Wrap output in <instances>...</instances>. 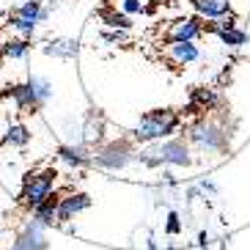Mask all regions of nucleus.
I'll use <instances>...</instances> for the list:
<instances>
[{
    "label": "nucleus",
    "mask_w": 250,
    "mask_h": 250,
    "mask_svg": "<svg viewBox=\"0 0 250 250\" xmlns=\"http://www.w3.org/2000/svg\"><path fill=\"white\" fill-rule=\"evenodd\" d=\"M179 113L176 110H168V107H162V110H148L146 116H140L138 126H135V140L140 143H154V140H165L179 129Z\"/></svg>",
    "instance_id": "f257e3e1"
},
{
    "label": "nucleus",
    "mask_w": 250,
    "mask_h": 250,
    "mask_svg": "<svg viewBox=\"0 0 250 250\" xmlns=\"http://www.w3.org/2000/svg\"><path fill=\"white\" fill-rule=\"evenodd\" d=\"M138 160L148 168H160V165H176V168H187L192 165V154H190V146L184 140L173 138V140H165L154 151H146V154H138Z\"/></svg>",
    "instance_id": "f03ea898"
},
{
    "label": "nucleus",
    "mask_w": 250,
    "mask_h": 250,
    "mask_svg": "<svg viewBox=\"0 0 250 250\" xmlns=\"http://www.w3.org/2000/svg\"><path fill=\"white\" fill-rule=\"evenodd\" d=\"M55 168H44V170H36V173H28L25 176V184H22V204L36 209L39 204H44L47 198L52 195V187H55Z\"/></svg>",
    "instance_id": "7ed1b4c3"
},
{
    "label": "nucleus",
    "mask_w": 250,
    "mask_h": 250,
    "mask_svg": "<svg viewBox=\"0 0 250 250\" xmlns=\"http://www.w3.org/2000/svg\"><path fill=\"white\" fill-rule=\"evenodd\" d=\"M132 160H135V148H132L129 140H113V143L102 146L94 157H91V162L99 165V168H104V170H121Z\"/></svg>",
    "instance_id": "20e7f679"
},
{
    "label": "nucleus",
    "mask_w": 250,
    "mask_h": 250,
    "mask_svg": "<svg viewBox=\"0 0 250 250\" xmlns=\"http://www.w3.org/2000/svg\"><path fill=\"white\" fill-rule=\"evenodd\" d=\"M190 138L201 151H226L228 146V132H223V126L212 124V121H198L192 126Z\"/></svg>",
    "instance_id": "39448f33"
},
{
    "label": "nucleus",
    "mask_w": 250,
    "mask_h": 250,
    "mask_svg": "<svg viewBox=\"0 0 250 250\" xmlns=\"http://www.w3.org/2000/svg\"><path fill=\"white\" fill-rule=\"evenodd\" d=\"M204 33V17H182V20H173L165 33L170 44L173 42H195V39Z\"/></svg>",
    "instance_id": "423d86ee"
},
{
    "label": "nucleus",
    "mask_w": 250,
    "mask_h": 250,
    "mask_svg": "<svg viewBox=\"0 0 250 250\" xmlns=\"http://www.w3.org/2000/svg\"><path fill=\"white\" fill-rule=\"evenodd\" d=\"M11 250H47V226L42 220H30Z\"/></svg>",
    "instance_id": "0eeeda50"
},
{
    "label": "nucleus",
    "mask_w": 250,
    "mask_h": 250,
    "mask_svg": "<svg viewBox=\"0 0 250 250\" xmlns=\"http://www.w3.org/2000/svg\"><path fill=\"white\" fill-rule=\"evenodd\" d=\"M91 206V195L85 192H69L61 198V206H58V223H69L74 220L80 212H85Z\"/></svg>",
    "instance_id": "6e6552de"
},
{
    "label": "nucleus",
    "mask_w": 250,
    "mask_h": 250,
    "mask_svg": "<svg viewBox=\"0 0 250 250\" xmlns=\"http://www.w3.org/2000/svg\"><path fill=\"white\" fill-rule=\"evenodd\" d=\"M190 6L195 8V14L204 17V20H220V17L234 14L231 8V0H190Z\"/></svg>",
    "instance_id": "1a4fd4ad"
},
{
    "label": "nucleus",
    "mask_w": 250,
    "mask_h": 250,
    "mask_svg": "<svg viewBox=\"0 0 250 250\" xmlns=\"http://www.w3.org/2000/svg\"><path fill=\"white\" fill-rule=\"evenodd\" d=\"M168 55L176 66H187V63H195L201 58V50L195 42H173L168 47Z\"/></svg>",
    "instance_id": "9d476101"
},
{
    "label": "nucleus",
    "mask_w": 250,
    "mask_h": 250,
    "mask_svg": "<svg viewBox=\"0 0 250 250\" xmlns=\"http://www.w3.org/2000/svg\"><path fill=\"white\" fill-rule=\"evenodd\" d=\"M6 96H11L17 102V107L25 113H36L42 104H39L36 94H33V88H30V83H22V85H11V88L6 91Z\"/></svg>",
    "instance_id": "9b49d317"
},
{
    "label": "nucleus",
    "mask_w": 250,
    "mask_h": 250,
    "mask_svg": "<svg viewBox=\"0 0 250 250\" xmlns=\"http://www.w3.org/2000/svg\"><path fill=\"white\" fill-rule=\"evenodd\" d=\"M58 157L63 162H69L72 168H83V165H88L91 162V154L85 151L83 143H63V146L58 148Z\"/></svg>",
    "instance_id": "f8f14e48"
},
{
    "label": "nucleus",
    "mask_w": 250,
    "mask_h": 250,
    "mask_svg": "<svg viewBox=\"0 0 250 250\" xmlns=\"http://www.w3.org/2000/svg\"><path fill=\"white\" fill-rule=\"evenodd\" d=\"M58 206H61V198L52 192L44 204H39L36 209H33V214H36V220H42L44 226H52V223H58Z\"/></svg>",
    "instance_id": "ddd939ff"
},
{
    "label": "nucleus",
    "mask_w": 250,
    "mask_h": 250,
    "mask_svg": "<svg viewBox=\"0 0 250 250\" xmlns=\"http://www.w3.org/2000/svg\"><path fill=\"white\" fill-rule=\"evenodd\" d=\"M44 55H55V58H74L77 55V42L74 39H58L44 44Z\"/></svg>",
    "instance_id": "4468645a"
},
{
    "label": "nucleus",
    "mask_w": 250,
    "mask_h": 250,
    "mask_svg": "<svg viewBox=\"0 0 250 250\" xmlns=\"http://www.w3.org/2000/svg\"><path fill=\"white\" fill-rule=\"evenodd\" d=\"M28 50H30V44L25 39H8V42H3V47H0V58L20 61V58L28 55Z\"/></svg>",
    "instance_id": "2eb2a0df"
},
{
    "label": "nucleus",
    "mask_w": 250,
    "mask_h": 250,
    "mask_svg": "<svg viewBox=\"0 0 250 250\" xmlns=\"http://www.w3.org/2000/svg\"><path fill=\"white\" fill-rule=\"evenodd\" d=\"M3 143H6V146H28L30 143V129L25 124H11L8 126V132L3 135Z\"/></svg>",
    "instance_id": "dca6fc26"
},
{
    "label": "nucleus",
    "mask_w": 250,
    "mask_h": 250,
    "mask_svg": "<svg viewBox=\"0 0 250 250\" xmlns=\"http://www.w3.org/2000/svg\"><path fill=\"white\" fill-rule=\"evenodd\" d=\"M217 36H220V42L226 47H242V44H248V33H245L242 28H220V30H214Z\"/></svg>",
    "instance_id": "f3484780"
},
{
    "label": "nucleus",
    "mask_w": 250,
    "mask_h": 250,
    "mask_svg": "<svg viewBox=\"0 0 250 250\" xmlns=\"http://www.w3.org/2000/svg\"><path fill=\"white\" fill-rule=\"evenodd\" d=\"M214 104H217V96H214L209 88H195V91H192V104H190V107H198V110H212Z\"/></svg>",
    "instance_id": "a211bd4d"
},
{
    "label": "nucleus",
    "mask_w": 250,
    "mask_h": 250,
    "mask_svg": "<svg viewBox=\"0 0 250 250\" xmlns=\"http://www.w3.org/2000/svg\"><path fill=\"white\" fill-rule=\"evenodd\" d=\"M8 25H11V28L14 30H20V33H22V36H33V33H36V20H30V17H22V14H11L8 17Z\"/></svg>",
    "instance_id": "6ab92c4d"
},
{
    "label": "nucleus",
    "mask_w": 250,
    "mask_h": 250,
    "mask_svg": "<svg viewBox=\"0 0 250 250\" xmlns=\"http://www.w3.org/2000/svg\"><path fill=\"white\" fill-rule=\"evenodd\" d=\"M17 14L30 17V20H36V22H42V20H47V11L42 8V3H39V0H25L22 6L17 8Z\"/></svg>",
    "instance_id": "aec40b11"
},
{
    "label": "nucleus",
    "mask_w": 250,
    "mask_h": 250,
    "mask_svg": "<svg viewBox=\"0 0 250 250\" xmlns=\"http://www.w3.org/2000/svg\"><path fill=\"white\" fill-rule=\"evenodd\" d=\"M102 129H104V124H102V118H96V116H88V121H85V126H83V132H85V140L88 143H99L102 140Z\"/></svg>",
    "instance_id": "412c9836"
},
{
    "label": "nucleus",
    "mask_w": 250,
    "mask_h": 250,
    "mask_svg": "<svg viewBox=\"0 0 250 250\" xmlns=\"http://www.w3.org/2000/svg\"><path fill=\"white\" fill-rule=\"evenodd\" d=\"M102 20L104 25H110V28H118V30H126L129 28V14H118V11H102Z\"/></svg>",
    "instance_id": "4be33fe9"
},
{
    "label": "nucleus",
    "mask_w": 250,
    "mask_h": 250,
    "mask_svg": "<svg viewBox=\"0 0 250 250\" xmlns=\"http://www.w3.org/2000/svg\"><path fill=\"white\" fill-rule=\"evenodd\" d=\"M165 234H168V236H179V234H182V217H179V212H168Z\"/></svg>",
    "instance_id": "5701e85b"
},
{
    "label": "nucleus",
    "mask_w": 250,
    "mask_h": 250,
    "mask_svg": "<svg viewBox=\"0 0 250 250\" xmlns=\"http://www.w3.org/2000/svg\"><path fill=\"white\" fill-rule=\"evenodd\" d=\"M121 11L124 14H140V11H146V6H143V0H121Z\"/></svg>",
    "instance_id": "b1692460"
},
{
    "label": "nucleus",
    "mask_w": 250,
    "mask_h": 250,
    "mask_svg": "<svg viewBox=\"0 0 250 250\" xmlns=\"http://www.w3.org/2000/svg\"><path fill=\"white\" fill-rule=\"evenodd\" d=\"M201 190H204V192H212V195H214V192H217V184L206 179V182H201Z\"/></svg>",
    "instance_id": "393cba45"
},
{
    "label": "nucleus",
    "mask_w": 250,
    "mask_h": 250,
    "mask_svg": "<svg viewBox=\"0 0 250 250\" xmlns=\"http://www.w3.org/2000/svg\"><path fill=\"white\" fill-rule=\"evenodd\" d=\"M198 245H201V248H204V250L209 248V236H206L204 231H201V234H198Z\"/></svg>",
    "instance_id": "a878e982"
},
{
    "label": "nucleus",
    "mask_w": 250,
    "mask_h": 250,
    "mask_svg": "<svg viewBox=\"0 0 250 250\" xmlns=\"http://www.w3.org/2000/svg\"><path fill=\"white\" fill-rule=\"evenodd\" d=\"M148 250H160V248H157V242H154V236L148 239Z\"/></svg>",
    "instance_id": "bb28decb"
},
{
    "label": "nucleus",
    "mask_w": 250,
    "mask_h": 250,
    "mask_svg": "<svg viewBox=\"0 0 250 250\" xmlns=\"http://www.w3.org/2000/svg\"><path fill=\"white\" fill-rule=\"evenodd\" d=\"M168 250H170V248H168Z\"/></svg>",
    "instance_id": "cd10ccee"
}]
</instances>
